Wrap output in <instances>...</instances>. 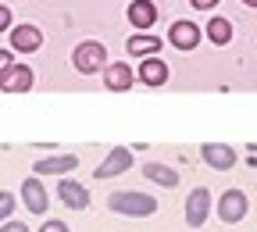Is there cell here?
<instances>
[{"mask_svg":"<svg viewBox=\"0 0 257 232\" xmlns=\"http://www.w3.org/2000/svg\"><path fill=\"white\" fill-rule=\"evenodd\" d=\"M107 207L114 214H125V218H150L157 214V200L150 193H136V189H118L107 196Z\"/></svg>","mask_w":257,"mask_h":232,"instance_id":"6da1fadb","label":"cell"},{"mask_svg":"<svg viewBox=\"0 0 257 232\" xmlns=\"http://www.w3.org/2000/svg\"><path fill=\"white\" fill-rule=\"evenodd\" d=\"M104 61H107V50H104V43H96V40L79 43V47H75V54H72L75 72H82V75L100 72V68H104Z\"/></svg>","mask_w":257,"mask_h":232,"instance_id":"7a4b0ae2","label":"cell"},{"mask_svg":"<svg viewBox=\"0 0 257 232\" xmlns=\"http://www.w3.org/2000/svg\"><path fill=\"white\" fill-rule=\"evenodd\" d=\"M246 211H250V204H246V193H243V189H225V193L218 196V218H221L225 225L243 221Z\"/></svg>","mask_w":257,"mask_h":232,"instance_id":"3957f363","label":"cell"},{"mask_svg":"<svg viewBox=\"0 0 257 232\" xmlns=\"http://www.w3.org/2000/svg\"><path fill=\"white\" fill-rule=\"evenodd\" d=\"M128 168H133V150H128V147H111V154L100 161V164H96V179H114V175H125Z\"/></svg>","mask_w":257,"mask_h":232,"instance_id":"277c9868","label":"cell"},{"mask_svg":"<svg viewBox=\"0 0 257 232\" xmlns=\"http://www.w3.org/2000/svg\"><path fill=\"white\" fill-rule=\"evenodd\" d=\"M207 214H211V193L204 186H197V189L186 196V225L189 228H200L207 221Z\"/></svg>","mask_w":257,"mask_h":232,"instance_id":"5b68a950","label":"cell"},{"mask_svg":"<svg viewBox=\"0 0 257 232\" xmlns=\"http://www.w3.org/2000/svg\"><path fill=\"white\" fill-rule=\"evenodd\" d=\"M22 204H25L32 214H47L50 196H47V186H43L36 175H29V179L22 182Z\"/></svg>","mask_w":257,"mask_h":232,"instance_id":"8992f818","label":"cell"},{"mask_svg":"<svg viewBox=\"0 0 257 232\" xmlns=\"http://www.w3.org/2000/svg\"><path fill=\"white\" fill-rule=\"evenodd\" d=\"M57 196L64 200V207H72V211H86L89 207V189L82 182H75V179H61Z\"/></svg>","mask_w":257,"mask_h":232,"instance_id":"52a82bcc","label":"cell"},{"mask_svg":"<svg viewBox=\"0 0 257 232\" xmlns=\"http://www.w3.org/2000/svg\"><path fill=\"white\" fill-rule=\"evenodd\" d=\"M200 154H204V161L211 164L214 172H229L232 164H236V150H232V147H225V143H204Z\"/></svg>","mask_w":257,"mask_h":232,"instance_id":"ba28073f","label":"cell"},{"mask_svg":"<svg viewBox=\"0 0 257 232\" xmlns=\"http://www.w3.org/2000/svg\"><path fill=\"white\" fill-rule=\"evenodd\" d=\"M11 47L18 54H32L43 47V32L36 25H18V29H11Z\"/></svg>","mask_w":257,"mask_h":232,"instance_id":"9c48e42d","label":"cell"},{"mask_svg":"<svg viewBox=\"0 0 257 232\" xmlns=\"http://www.w3.org/2000/svg\"><path fill=\"white\" fill-rule=\"evenodd\" d=\"M0 89H4V93L32 89V68H29V64H11V68L4 72V79H0Z\"/></svg>","mask_w":257,"mask_h":232,"instance_id":"30bf717a","label":"cell"},{"mask_svg":"<svg viewBox=\"0 0 257 232\" xmlns=\"http://www.w3.org/2000/svg\"><path fill=\"white\" fill-rule=\"evenodd\" d=\"M75 164H79V157H75V154L43 157V161H36V175H68V172H75Z\"/></svg>","mask_w":257,"mask_h":232,"instance_id":"8fae6325","label":"cell"},{"mask_svg":"<svg viewBox=\"0 0 257 232\" xmlns=\"http://www.w3.org/2000/svg\"><path fill=\"white\" fill-rule=\"evenodd\" d=\"M168 40H172V47H179V50H193V47L200 43V29L193 25V22H175L172 32H168Z\"/></svg>","mask_w":257,"mask_h":232,"instance_id":"7c38bea8","label":"cell"},{"mask_svg":"<svg viewBox=\"0 0 257 232\" xmlns=\"http://www.w3.org/2000/svg\"><path fill=\"white\" fill-rule=\"evenodd\" d=\"M140 82H147V86H165V82H168V64L161 61L157 54H154V57H143V64H140Z\"/></svg>","mask_w":257,"mask_h":232,"instance_id":"4fadbf2b","label":"cell"},{"mask_svg":"<svg viewBox=\"0 0 257 232\" xmlns=\"http://www.w3.org/2000/svg\"><path fill=\"white\" fill-rule=\"evenodd\" d=\"M128 22L136 29H150L157 22V4L154 0H133V4H128Z\"/></svg>","mask_w":257,"mask_h":232,"instance_id":"5bb4252c","label":"cell"},{"mask_svg":"<svg viewBox=\"0 0 257 232\" xmlns=\"http://www.w3.org/2000/svg\"><path fill=\"white\" fill-rule=\"evenodd\" d=\"M104 82H107V89H133V68L125 61H114L104 68Z\"/></svg>","mask_w":257,"mask_h":232,"instance_id":"9a60e30c","label":"cell"},{"mask_svg":"<svg viewBox=\"0 0 257 232\" xmlns=\"http://www.w3.org/2000/svg\"><path fill=\"white\" fill-rule=\"evenodd\" d=\"M125 50L133 57H154L161 50V36H147V32H140V36H128Z\"/></svg>","mask_w":257,"mask_h":232,"instance_id":"2e32d148","label":"cell"},{"mask_svg":"<svg viewBox=\"0 0 257 232\" xmlns=\"http://www.w3.org/2000/svg\"><path fill=\"white\" fill-rule=\"evenodd\" d=\"M143 175H147L150 182H157V186H165V189L179 186L175 168H168V164H157V161H147V164H143Z\"/></svg>","mask_w":257,"mask_h":232,"instance_id":"e0dca14e","label":"cell"},{"mask_svg":"<svg viewBox=\"0 0 257 232\" xmlns=\"http://www.w3.org/2000/svg\"><path fill=\"white\" fill-rule=\"evenodd\" d=\"M207 40L214 43V47H225L232 40V22L229 18H211L207 22Z\"/></svg>","mask_w":257,"mask_h":232,"instance_id":"ac0fdd59","label":"cell"},{"mask_svg":"<svg viewBox=\"0 0 257 232\" xmlns=\"http://www.w3.org/2000/svg\"><path fill=\"white\" fill-rule=\"evenodd\" d=\"M11 211H15V193L0 189V221H8V218H11Z\"/></svg>","mask_w":257,"mask_h":232,"instance_id":"d6986e66","label":"cell"},{"mask_svg":"<svg viewBox=\"0 0 257 232\" xmlns=\"http://www.w3.org/2000/svg\"><path fill=\"white\" fill-rule=\"evenodd\" d=\"M40 232H68V225H64L61 218H47V221L40 225Z\"/></svg>","mask_w":257,"mask_h":232,"instance_id":"ffe728a7","label":"cell"},{"mask_svg":"<svg viewBox=\"0 0 257 232\" xmlns=\"http://www.w3.org/2000/svg\"><path fill=\"white\" fill-rule=\"evenodd\" d=\"M11 64H15L11 61V50H0V79H4V72L11 68Z\"/></svg>","mask_w":257,"mask_h":232,"instance_id":"44dd1931","label":"cell"},{"mask_svg":"<svg viewBox=\"0 0 257 232\" xmlns=\"http://www.w3.org/2000/svg\"><path fill=\"white\" fill-rule=\"evenodd\" d=\"M8 29H11V11L0 4V32H8Z\"/></svg>","mask_w":257,"mask_h":232,"instance_id":"7402d4cb","label":"cell"},{"mask_svg":"<svg viewBox=\"0 0 257 232\" xmlns=\"http://www.w3.org/2000/svg\"><path fill=\"white\" fill-rule=\"evenodd\" d=\"M0 232H32L29 225H22V221H4V228Z\"/></svg>","mask_w":257,"mask_h":232,"instance_id":"603a6c76","label":"cell"},{"mask_svg":"<svg viewBox=\"0 0 257 232\" xmlns=\"http://www.w3.org/2000/svg\"><path fill=\"white\" fill-rule=\"evenodd\" d=\"M189 4L197 8V11H211L214 4H221V0H189Z\"/></svg>","mask_w":257,"mask_h":232,"instance_id":"cb8c5ba5","label":"cell"},{"mask_svg":"<svg viewBox=\"0 0 257 232\" xmlns=\"http://www.w3.org/2000/svg\"><path fill=\"white\" fill-rule=\"evenodd\" d=\"M243 4H246V8H257V0H243Z\"/></svg>","mask_w":257,"mask_h":232,"instance_id":"d4e9b609","label":"cell"},{"mask_svg":"<svg viewBox=\"0 0 257 232\" xmlns=\"http://www.w3.org/2000/svg\"><path fill=\"white\" fill-rule=\"evenodd\" d=\"M250 154H253V157H257V143H250Z\"/></svg>","mask_w":257,"mask_h":232,"instance_id":"484cf974","label":"cell"}]
</instances>
